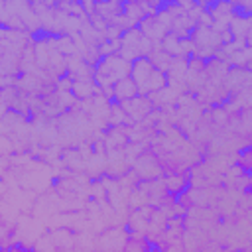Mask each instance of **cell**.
Returning <instances> with one entry per match:
<instances>
[{
  "label": "cell",
  "mask_w": 252,
  "mask_h": 252,
  "mask_svg": "<svg viewBox=\"0 0 252 252\" xmlns=\"http://www.w3.org/2000/svg\"><path fill=\"white\" fill-rule=\"evenodd\" d=\"M114 94H116L122 102H128V100L136 98V96L140 94V91H138V85L134 83V79H132V77H126V79H120V81L114 85Z\"/></svg>",
  "instance_id": "obj_1"
},
{
  "label": "cell",
  "mask_w": 252,
  "mask_h": 252,
  "mask_svg": "<svg viewBox=\"0 0 252 252\" xmlns=\"http://www.w3.org/2000/svg\"><path fill=\"white\" fill-rule=\"evenodd\" d=\"M49 185H51V187H59V185H61V175H55V177H51Z\"/></svg>",
  "instance_id": "obj_2"
}]
</instances>
